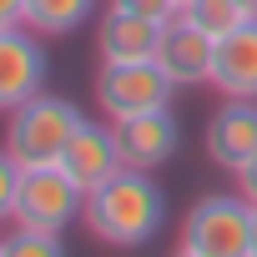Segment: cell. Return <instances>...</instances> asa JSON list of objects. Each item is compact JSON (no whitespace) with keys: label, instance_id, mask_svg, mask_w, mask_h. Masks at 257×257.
Segmentation results:
<instances>
[{"label":"cell","instance_id":"cell-1","mask_svg":"<svg viewBox=\"0 0 257 257\" xmlns=\"http://www.w3.org/2000/svg\"><path fill=\"white\" fill-rule=\"evenodd\" d=\"M81 222L106 247H147L167 222V192L157 187L152 172L121 167L116 177H106L101 187L86 192Z\"/></svg>","mask_w":257,"mask_h":257},{"label":"cell","instance_id":"cell-2","mask_svg":"<svg viewBox=\"0 0 257 257\" xmlns=\"http://www.w3.org/2000/svg\"><path fill=\"white\" fill-rule=\"evenodd\" d=\"M81 121H86V111H81L71 96L41 91V96H31L26 106L6 111V152H11L21 167H56Z\"/></svg>","mask_w":257,"mask_h":257},{"label":"cell","instance_id":"cell-3","mask_svg":"<svg viewBox=\"0 0 257 257\" xmlns=\"http://www.w3.org/2000/svg\"><path fill=\"white\" fill-rule=\"evenodd\" d=\"M252 202L242 192H207L187 222H182V247L197 257H247L252 252Z\"/></svg>","mask_w":257,"mask_h":257},{"label":"cell","instance_id":"cell-4","mask_svg":"<svg viewBox=\"0 0 257 257\" xmlns=\"http://www.w3.org/2000/svg\"><path fill=\"white\" fill-rule=\"evenodd\" d=\"M81 207H86V192L61 167H26L11 222L31 232H66L71 222H81Z\"/></svg>","mask_w":257,"mask_h":257},{"label":"cell","instance_id":"cell-5","mask_svg":"<svg viewBox=\"0 0 257 257\" xmlns=\"http://www.w3.org/2000/svg\"><path fill=\"white\" fill-rule=\"evenodd\" d=\"M182 86L157 66V61H126V66H101L96 76V101L111 121L121 116H142V111H162L172 106Z\"/></svg>","mask_w":257,"mask_h":257},{"label":"cell","instance_id":"cell-6","mask_svg":"<svg viewBox=\"0 0 257 257\" xmlns=\"http://www.w3.org/2000/svg\"><path fill=\"white\" fill-rule=\"evenodd\" d=\"M46 36H36L31 26H11L0 31V111H16L31 96L46 91L51 81V56L41 46Z\"/></svg>","mask_w":257,"mask_h":257},{"label":"cell","instance_id":"cell-7","mask_svg":"<svg viewBox=\"0 0 257 257\" xmlns=\"http://www.w3.org/2000/svg\"><path fill=\"white\" fill-rule=\"evenodd\" d=\"M111 132H116V147H121V162L126 167H137V172H157L177 157L182 147V126L172 116V106L162 111H142V116H121L111 121Z\"/></svg>","mask_w":257,"mask_h":257},{"label":"cell","instance_id":"cell-8","mask_svg":"<svg viewBox=\"0 0 257 257\" xmlns=\"http://www.w3.org/2000/svg\"><path fill=\"white\" fill-rule=\"evenodd\" d=\"M207 162L222 167V172H237L257 157V101H242V96H222V111L207 121Z\"/></svg>","mask_w":257,"mask_h":257},{"label":"cell","instance_id":"cell-9","mask_svg":"<svg viewBox=\"0 0 257 257\" xmlns=\"http://www.w3.org/2000/svg\"><path fill=\"white\" fill-rule=\"evenodd\" d=\"M56 167H61L81 192H91V187H101L106 177H116L126 162H121V147H116V132H111V126H101V121H81L76 137L66 142V152H61Z\"/></svg>","mask_w":257,"mask_h":257},{"label":"cell","instance_id":"cell-10","mask_svg":"<svg viewBox=\"0 0 257 257\" xmlns=\"http://www.w3.org/2000/svg\"><path fill=\"white\" fill-rule=\"evenodd\" d=\"M212 56H217V41L202 36L192 21H167L162 26V41H157V66L177 81V86H212Z\"/></svg>","mask_w":257,"mask_h":257},{"label":"cell","instance_id":"cell-11","mask_svg":"<svg viewBox=\"0 0 257 257\" xmlns=\"http://www.w3.org/2000/svg\"><path fill=\"white\" fill-rule=\"evenodd\" d=\"M157 41H162V26H157V21L132 16V11H116V6H106V16H101V26H96V51H101V66L157 61Z\"/></svg>","mask_w":257,"mask_h":257},{"label":"cell","instance_id":"cell-12","mask_svg":"<svg viewBox=\"0 0 257 257\" xmlns=\"http://www.w3.org/2000/svg\"><path fill=\"white\" fill-rule=\"evenodd\" d=\"M212 91L257 101V16L242 21L232 36L217 41V56H212Z\"/></svg>","mask_w":257,"mask_h":257},{"label":"cell","instance_id":"cell-13","mask_svg":"<svg viewBox=\"0 0 257 257\" xmlns=\"http://www.w3.org/2000/svg\"><path fill=\"white\" fill-rule=\"evenodd\" d=\"M101 0H26V26L36 36H71L96 16Z\"/></svg>","mask_w":257,"mask_h":257},{"label":"cell","instance_id":"cell-14","mask_svg":"<svg viewBox=\"0 0 257 257\" xmlns=\"http://www.w3.org/2000/svg\"><path fill=\"white\" fill-rule=\"evenodd\" d=\"M182 21H192L202 36H212V41H222V36H232L242 21H252L237 0H187L182 6Z\"/></svg>","mask_w":257,"mask_h":257},{"label":"cell","instance_id":"cell-15","mask_svg":"<svg viewBox=\"0 0 257 257\" xmlns=\"http://www.w3.org/2000/svg\"><path fill=\"white\" fill-rule=\"evenodd\" d=\"M0 247H6V257H71L61 232H31V227H16L11 237H0Z\"/></svg>","mask_w":257,"mask_h":257},{"label":"cell","instance_id":"cell-16","mask_svg":"<svg viewBox=\"0 0 257 257\" xmlns=\"http://www.w3.org/2000/svg\"><path fill=\"white\" fill-rule=\"evenodd\" d=\"M21 162L0 147V222H11V212H16V192H21Z\"/></svg>","mask_w":257,"mask_h":257},{"label":"cell","instance_id":"cell-17","mask_svg":"<svg viewBox=\"0 0 257 257\" xmlns=\"http://www.w3.org/2000/svg\"><path fill=\"white\" fill-rule=\"evenodd\" d=\"M111 6H116V11H132V16H147V21H157V26H167V21L182 16L177 0H111Z\"/></svg>","mask_w":257,"mask_h":257},{"label":"cell","instance_id":"cell-18","mask_svg":"<svg viewBox=\"0 0 257 257\" xmlns=\"http://www.w3.org/2000/svg\"><path fill=\"white\" fill-rule=\"evenodd\" d=\"M232 177H237V192H242V197H247V202L257 207V157H252L247 167H237Z\"/></svg>","mask_w":257,"mask_h":257},{"label":"cell","instance_id":"cell-19","mask_svg":"<svg viewBox=\"0 0 257 257\" xmlns=\"http://www.w3.org/2000/svg\"><path fill=\"white\" fill-rule=\"evenodd\" d=\"M26 26V0H0V31Z\"/></svg>","mask_w":257,"mask_h":257},{"label":"cell","instance_id":"cell-20","mask_svg":"<svg viewBox=\"0 0 257 257\" xmlns=\"http://www.w3.org/2000/svg\"><path fill=\"white\" fill-rule=\"evenodd\" d=\"M247 257H257V212H252V252Z\"/></svg>","mask_w":257,"mask_h":257},{"label":"cell","instance_id":"cell-21","mask_svg":"<svg viewBox=\"0 0 257 257\" xmlns=\"http://www.w3.org/2000/svg\"><path fill=\"white\" fill-rule=\"evenodd\" d=\"M237 6H242V11H247V16H257V0H237Z\"/></svg>","mask_w":257,"mask_h":257},{"label":"cell","instance_id":"cell-22","mask_svg":"<svg viewBox=\"0 0 257 257\" xmlns=\"http://www.w3.org/2000/svg\"><path fill=\"white\" fill-rule=\"evenodd\" d=\"M177 257H197V252H187V247H182V252H177Z\"/></svg>","mask_w":257,"mask_h":257},{"label":"cell","instance_id":"cell-23","mask_svg":"<svg viewBox=\"0 0 257 257\" xmlns=\"http://www.w3.org/2000/svg\"><path fill=\"white\" fill-rule=\"evenodd\" d=\"M177 6H187V0H177Z\"/></svg>","mask_w":257,"mask_h":257},{"label":"cell","instance_id":"cell-24","mask_svg":"<svg viewBox=\"0 0 257 257\" xmlns=\"http://www.w3.org/2000/svg\"><path fill=\"white\" fill-rule=\"evenodd\" d=\"M0 257H6V247H0Z\"/></svg>","mask_w":257,"mask_h":257}]
</instances>
